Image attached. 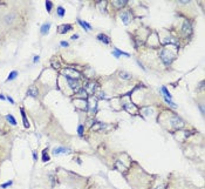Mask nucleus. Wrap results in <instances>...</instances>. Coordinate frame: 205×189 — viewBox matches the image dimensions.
<instances>
[{
	"label": "nucleus",
	"mask_w": 205,
	"mask_h": 189,
	"mask_svg": "<svg viewBox=\"0 0 205 189\" xmlns=\"http://www.w3.org/2000/svg\"><path fill=\"white\" fill-rule=\"evenodd\" d=\"M175 58H176V53H175V52H171V49L163 48L161 51V60L163 61L167 66L171 65V62L175 60Z\"/></svg>",
	"instance_id": "1"
},
{
	"label": "nucleus",
	"mask_w": 205,
	"mask_h": 189,
	"mask_svg": "<svg viewBox=\"0 0 205 189\" xmlns=\"http://www.w3.org/2000/svg\"><path fill=\"white\" fill-rule=\"evenodd\" d=\"M62 73L66 75V78H70V79H77L81 76V73L77 71H75V69H73V68H66V69H63L62 71Z\"/></svg>",
	"instance_id": "2"
},
{
	"label": "nucleus",
	"mask_w": 205,
	"mask_h": 189,
	"mask_svg": "<svg viewBox=\"0 0 205 189\" xmlns=\"http://www.w3.org/2000/svg\"><path fill=\"white\" fill-rule=\"evenodd\" d=\"M170 123H171V126L174 127L175 129H182L183 127L185 126V122L182 120L181 118H178V116H172L171 118V120H170Z\"/></svg>",
	"instance_id": "3"
},
{
	"label": "nucleus",
	"mask_w": 205,
	"mask_h": 189,
	"mask_svg": "<svg viewBox=\"0 0 205 189\" xmlns=\"http://www.w3.org/2000/svg\"><path fill=\"white\" fill-rule=\"evenodd\" d=\"M66 79H67L68 85L70 86V88H72V89H74L75 92H79L80 89H81V86H80L79 81L76 80V79H70V78H66Z\"/></svg>",
	"instance_id": "4"
},
{
	"label": "nucleus",
	"mask_w": 205,
	"mask_h": 189,
	"mask_svg": "<svg viewBox=\"0 0 205 189\" xmlns=\"http://www.w3.org/2000/svg\"><path fill=\"white\" fill-rule=\"evenodd\" d=\"M183 33L185 34V35H190V34L192 33V26L191 24L189 22V21H184V25H183Z\"/></svg>",
	"instance_id": "5"
},
{
	"label": "nucleus",
	"mask_w": 205,
	"mask_h": 189,
	"mask_svg": "<svg viewBox=\"0 0 205 189\" xmlns=\"http://www.w3.org/2000/svg\"><path fill=\"white\" fill-rule=\"evenodd\" d=\"M15 18H17V13H15V12H11V13H8L6 17L4 18L5 24H12V22L15 20Z\"/></svg>",
	"instance_id": "6"
},
{
	"label": "nucleus",
	"mask_w": 205,
	"mask_h": 189,
	"mask_svg": "<svg viewBox=\"0 0 205 189\" xmlns=\"http://www.w3.org/2000/svg\"><path fill=\"white\" fill-rule=\"evenodd\" d=\"M27 95L33 96V98H38V95H39L38 88L35 87V86H31V87L28 88V91H27Z\"/></svg>",
	"instance_id": "7"
},
{
	"label": "nucleus",
	"mask_w": 205,
	"mask_h": 189,
	"mask_svg": "<svg viewBox=\"0 0 205 189\" xmlns=\"http://www.w3.org/2000/svg\"><path fill=\"white\" fill-rule=\"evenodd\" d=\"M97 39H99L100 41H102L103 44H110V41H111L108 35H106V34H103V33L97 34Z\"/></svg>",
	"instance_id": "8"
},
{
	"label": "nucleus",
	"mask_w": 205,
	"mask_h": 189,
	"mask_svg": "<svg viewBox=\"0 0 205 189\" xmlns=\"http://www.w3.org/2000/svg\"><path fill=\"white\" fill-rule=\"evenodd\" d=\"M72 28H73V26H72V25H69V24H67V25H61V26H59V33L63 34V33H66V32L70 31Z\"/></svg>",
	"instance_id": "9"
},
{
	"label": "nucleus",
	"mask_w": 205,
	"mask_h": 189,
	"mask_svg": "<svg viewBox=\"0 0 205 189\" xmlns=\"http://www.w3.org/2000/svg\"><path fill=\"white\" fill-rule=\"evenodd\" d=\"M96 103H97V101H96L94 98H90V100H89V101H87V105H88V107H90V111H92V112H95Z\"/></svg>",
	"instance_id": "10"
},
{
	"label": "nucleus",
	"mask_w": 205,
	"mask_h": 189,
	"mask_svg": "<svg viewBox=\"0 0 205 189\" xmlns=\"http://www.w3.org/2000/svg\"><path fill=\"white\" fill-rule=\"evenodd\" d=\"M118 76H120L121 79H123V80H130V79H131V74L128 73V72H126V71H121L120 73H118Z\"/></svg>",
	"instance_id": "11"
},
{
	"label": "nucleus",
	"mask_w": 205,
	"mask_h": 189,
	"mask_svg": "<svg viewBox=\"0 0 205 189\" xmlns=\"http://www.w3.org/2000/svg\"><path fill=\"white\" fill-rule=\"evenodd\" d=\"M20 112H21V116H22V121H24V126L26 127V128H28L29 127V122H28L27 118H26V114H25V111L22 109V108H20Z\"/></svg>",
	"instance_id": "12"
},
{
	"label": "nucleus",
	"mask_w": 205,
	"mask_h": 189,
	"mask_svg": "<svg viewBox=\"0 0 205 189\" xmlns=\"http://www.w3.org/2000/svg\"><path fill=\"white\" fill-rule=\"evenodd\" d=\"M126 4H127V0H115V1H113V5L115 7H117V8H121Z\"/></svg>",
	"instance_id": "13"
},
{
	"label": "nucleus",
	"mask_w": 205,
	"mask_h": 189,
	"mask_svg": "<svg viewBox=\"0 0 205 189\" xmlns=\"http://www.w3.org/2000/svg\"><path fill=\"white\" fill-rule=\"evenodd\" d=\"M49 28H51V24H49V22L44 24L42 26H41V34H47L48 31H49Z\"/></svg>",
	"instance_id": "14"
},
{
	"label": "nucleus",
	"mask_w": 205,
	"mask_h": 189,
	"mask_svg": "<svg viewBox=\"0 0 205 189\" xmlns=\"http://www.w3.org/2000/svg\"><path fill=\"white\" fill-rule=\"evenodd\" d=\"M121 19L123 20V22L124 24H128L129 22V20H130V17H129V12H123L122 14H121Z\"/></svg>",
	"instance_id": "15"
},
{
	"label": "nucleus",
	"mask_w": 205,
	"mask_h": 189,
	"mask_svg": "<svg viewBox=\"0 0 205 189\" xmlns=\"http://www.w3.org/2000/svg\"><path fill=\"white\" fill-rule=\"evenodd\" d=\"M53 153H54L55 155H59V154H65V153H68V149L63 148V147H59V148H55Z\"/></svg>",
	"instance_id": "16"
},
{
	"label": "nucleus",
	"mask_w": 205,
	"mask_h": 189,
	"mask_svg": "<svg viewBox=\"0 0 205 189\" xmlns=\"http://www.w3.org/2000/svg\"><path fill=\"white\" fill-rule=\"evenodd\" d=\"M103 127H104V125H103L102 122H97V123H95V126H93L92 127V130H100V129H102Z\"/></svg>",
	"instance_id": "17"
},
{
	"label": "nucleus",
	"mask_w": 205,
	"mask_h": 189,
	"mask_svg": "<svg viewBox=\"0 0 205 189\" xmlns=\"http://www.w3.org/2000/svg\"><path fill=\"white\" fill-rule=\"evenodd\" d=\"M79 24L81 25V26L83 27V28H86V30H87V31L92 30V26H90V25H89L88 22H86V21H83V20H80V19H79Z\"/></svg>",
	"instance_id": "18"
},
{
	"label": "nucleus",
	"mask_w": 205,
	"mask_h": 189,
	"mask_svg": "<svg viewBox=\"0 0 205 189\" xmlns=\"http://www.w3.org/2000/svg\"><path fill=\"white\" fill-rule=\"evenodd\" d=\"M18 76V72L17 71H13V72H11L10 75H8V78H7L6 81H11V80H14V79Z\"/></svg>",
	"instance_id": "19"
},
{
	"label": "nucleus",
	"mask_w": 205,
	"mask_h": 189,
	"mask_svg": "<svg viewBox=\"0 0 205 189\" xmlns=\"http://www.w3.org/2000/svg\"><path fill=\"white\" fill-rule=\"evenodd\" d=\"M6 119H7V121H10L11 123L13 126H15L17 125V121H15V119L13 118V115H11V114H8V115H6Z\"/></svg>",
	"instance_id": "20"
},
{
	"label": "nucleus",
	"mask_w": 205,
	"mask_h": 189,
	"mask_svg": "<svg viewBox=\"0 0 205 189\" xmlns=\"http://www.w3.org/2000/svg\"><path fill=\"white\" fill-rule=\"evenodd\" d=\"M42 161L44 162L49 161V156H48V154H47V149H44V152H42Z\"/></svg>",
	"instance_id": "21"
},
{
	"label": "nucleus",
	"mask_w": 205,
	"mask_h": 189,
	"mask_svg": "<svg viewBox=\"0 0 205 189\" xmlns=\"http://www.w3.org/2000/svg\"><path fill=\"white\" fill-rule=\"evenodd\" d=\"M162 92H163L164 94H165V95H164L165 98H168V99H171V94H170V93H169V91H168V89H167V88H165V87H162Z\"/></svg>",
	"instance_id": "22"
},
{
	"label": "nucleus",
	"mask_w": 205,
	"mask_h": 189,
	"mask_svg": "<svg viewBox=\"0 0 205 189\" xmlns=\"http://www.w3.org/2000/svg\"><path fill=\"white\" fill-rule=\"evenodd\" d=\"M58 14L60 15V17H63V15H65V8L61 7V6H59L58 7Z\"/></svg>",
	"instance_id": "23"
},
{
	"label": "nucleus",
	"mask_w": 205,
	"mask_h": 189,
	"mask_svg": "<svg viewBox=\"0 0 205 189\" xmlns=\"http://www.w3.org/2000/svg\"><path fill=\"white\" fill-rule=\"evenodd\" d=\"M52 6H53V4H52V1H46V8H47L48 12H51L52 10Z\"/></svg>",
	"instance_id": "24"
},
{
	"label": "nucleus",
	"mask_w": 205,
	"mask_h": 189,
	"mask_svg": "<svg viewBox=\"0 0 205 189\" xmlns=\"http://www.w3.org/2000/svg\"><path fill=\"white\" fill-rule=\"evenodd\" d=\"M115 51H116L117 53L120 54V55H126V57H129V53H126V52L120 51V49H118V48H116V47H115Z\"/></svg>",
	"instance_id": "25"
},
{
	"label": "nucleus",
	"mask_w": 205,
	"mask_h": 189,
	"mask_svg": "<svg viewBox=\"0 0 205 189\" xmlns=\"http://www.w3.org/2000/svg\"><path fill=\"white\" fill-rule=\"evenodd\" d=\"M83 129H85V128H83V126L80 125V126H79V128H77V133H79L80 136H82V135H83Z\"/></svg>",
	"instance_id": "26"
},
{
	"label": "nucleus",
	"mask_w": 205,
	"mask_h": 189,
	"mask_svg": "<svg viewBox=\"0 0 205 189\" xmlns=\"http://www.w3.org/2000/svg\"><path fill=\"white\" fill-rule=\"evenodd\" d=\"M12 181H8V182H6V183H4V184H1V188H7V187H10L11 184H12Z\"/></svg>",
	"instance_id": "27"
},
{
	"label": "nucleus",
	"mask_w": 205,
	"mask_h": 189,
	"mask_svg": "<svg viewBox=\"0 0 205 189\" xmlns=\"http://www.w3.org/2000/svg\"><path fill=\"white\" fill-rule=\"evenodd\" d=\"M6 99H7V100H8V101L11 102V103H14V100H13V99H12V98H11L10 95H7V96H6Z\"/></svg>",
	"instance_id": "28"
},
{
	"label": "nucleus",
	"mask_w": 205,
	"mask_h": 189,
	"mask_svg": "<svg viewBox=\"0 0 205 189\" xmlns=\"http://www.w3.org/2000/svg\"><path fill=\"white\" fill-rule=\"evenodd\" d=\"M61 46H62V47H68V42H66V41H61Z\"/></svg>",
	"instance_id": "29"
},
{
	"label": "nucleus",
	"mask_w": 205,
	"mask_h": 189,
	"mask_svg": "<svg viewBox=\"0 0 205 189\" xmlns=\"http://www.w3.org/2000/svg\"><path fill=\"white\" fill-rule=\"evenodd\" d=\"M113 54H114V57H115V58H120V54L117 53L116 51H114V52H113Z\"/></svg>",
	"instance_id": "30"
},
{
	"label": "nucleus",
	"mask_w": 205,
	"mask_h": 189,
	"mask_svg": "<svg viewBox=\"0 0 205 189\" xmlns=\"http://www.w3.org/2000/svg\"><path fill=\"white\" fill-rule=\"evenodd\" d=\"M106 96H104V94H102V93H99V99H104Z\"/></svg>",
	"instance_id": "31"
},
{
	"label": "nucleus",
	"mask_w": 205,
	"mask_h": 189,
	"mask_svg": "<svg viewBox=\"0 0 205 189\" xmlns=\"http://www.w3.org/2000/svg\"><path fill=\"white\" fill-rule=\"evenodd\" d=\"M77 38H79V35H77V34H75V35H73V37H72V39H73V40H75V39H77Z\"/></svg>",
	"instance_id": "32"
},
{
	"label": "nucleus",
	"mask_w": 205,
	"mask_h": 189,
	"mask_svg": "<svg viewBox=\"0 0 205 189\" xmlns=\"http://www.w3.org/2000/svg\"><path fill=\"white\" fill-rule=\"evenodd\" d=\"M33 157H34V160L36 161V159H38V157H36V154H35V153H33Z\"/></svg>",
	"instance_id": "33"
},
{
	"label": "nucleus",
	"mask_w": 205,
	"mask_h": 189,
	"mask_svg": "<svg viewBox=\"0 0 205 189\" xmlns=\"http://www.w3.org/2000/svg\"><path fill=\"white\" fill-rule=\"evenodd\" d=\"M36 61H39V57H34V62H36Z\"/></svg>",
	"instance_id": "34"
},
{
	"label": "nucleus",
	"mask_w": 205,
	"mask_h": 189,
	"mask_svg": "<svg viewBox=\"0 0 205 189\" xmlns=\"http://www.w3.org/2000/svg\"><path fill=\"white\" fill-rule=\"evenodd\" d=\"M0 99H1V100H5V96H4L3 94H0Z\"/></svg>",
	"instance_id": "35"
},
{
	"label": "nucleus",
	"mask_w": 205,
	"mask_h": 189,
	"mask_svg": "<svg viewBox=\"0 0 205 189\" xmlns=\"http://www.w3.org/2000/svg\"><path fill=\"white\" fill-rule=\"evenodd\" d=\"M181 3H182V4H186L188 1H186V0H181Z\"/></svg>",
	"instance_id": "36"
},
{
	"label": "nucleus",
	"mask_w": 205,
	"mask_h": 189,
	"mask_svg": "<svg viewBox=\"0 0 205 189\" xmlns=\"http://www.w3.org/2000/svg\"><path fill=\"white\" fill-rule=\"evenodd\" d=\"M156 189H165V188H164V187H162V186H161V187H158V188H156Z\"/></svg>",
	"instance_id": "37"
}]
</instances>
